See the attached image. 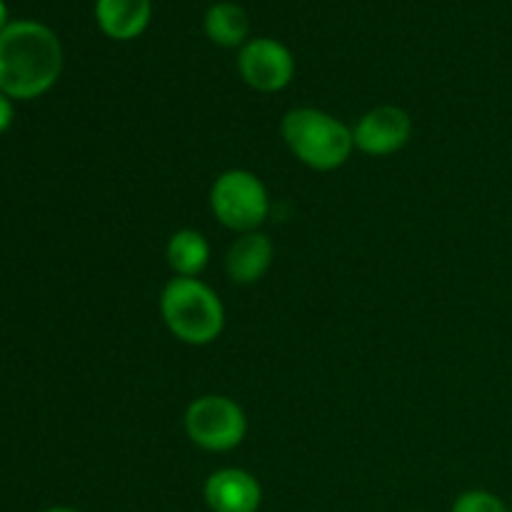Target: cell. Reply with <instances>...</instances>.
<instances>
[{
	"label": "cell",
	"mask_w": 512,
	"mask_h": 512,
	"mask_svg": "<svg viewBox=\"0 0 512 512\" xmlns=\"http://www.w3.org/2000/svg\"><path fill=\"white\" fill-rule=\"evenodd\" d=\"M210 243L200 230H175L165 245V260L178 278H200L210 265Z\"/></svg>",
	"instance_id": "cell-11"
},
{
	"label": "cell",
	"mask_w": 512,
	"mask_h": 512,
	"mask_svg": "<svg viewBox=\"0 0 512 512\" xmlns=\"http://www.w3.org/2000/svg\"><path fill=\"white\" fill-rule=\"evenodd\" d=\"M210 210L223 228L233 233H253L270 215V195L263 180L245 168L223 170L208 193Z\"/></svg>",
	"instance_id": "cell-4"
},
{
	"label": "cell",
	"mask_w": 512,
	"mask_h": 512,
	"mask_svg": "<svg viewBox=\"0 0 512 512\" xmlns=\"http://www.w3.org/2000/svg\"><path fill=\"white\" fill-rule=\"evenodd\" d=\"M205 35L218 48H243L250 35V18L238 3H213L203 18Z\"/></svg>",
	"instance_id": "cell-12"
},
{
	"label": "cell",
	"mask_w": 512,
	"mask_h": 512,
	"mask_svg": "<svg viewBox=\"0 0 512 512\" xmlns=\"http://www.w3.org/2000/svg\"><path fill=\"white\" fill-rule=\"evenodd\" d=\"M238 73L245 85L258 93H280L295 78V58L285 43L275 38H250L238 50Z\"/></svg>",
	"instance_id": "cell-6"
},
{
	"label": "cell",
	"mask_w": 512,
	"mask_h": 512,
	"mask_svg": "<svg viewBox=\"0 0 512 512\" xmlns=\"http://www.w3.org/2000/svg\"><path fill=\"white\" fill-rule=\"evenodd\" d=\"M160 315L178 343L213 345L225 330V305L200 278H170L160 293Z\"/></svg>",
	"instance_id": "cell-3"
},
{
	"label": "cell",
	"mask_w": 512,
	"mask_h": 512,
	"mask_svg": "<svg viewBox=\"0 0 512 512\" xmlns=\"http://www.w3.org/2000/svg\"><path fill=\"white\" fill-rule=\"evenodd\" d=\"M150 15H153L150 0H95L98 28L118 43L140 38L150 25Z\"/></svg>",
	"instance_id": "cell-10"
},
{
	"label": "cell",
	"mask_w": 512,
	"mask_h": 512,
	"mask_svg": "<svg viewBox=\"0 0 512 512\" xmlns=\"http://www.w3.org/2000/svg\"><path fill=\"white\" fill-rule=\"evenodd\" d=\"M450 512H510L503 498L490 490H465L458 495Z\"/></svg>",
	"instance_id": "cell-13"
},
{
	"label": "cell",
	"mask_w": 512,
	"mask_h": 512,
	"mask_svg": "<svg viewBox=\"0 0 512 512\" xmlns=\"http://www.w3.org/2000/svg\"><path fill=\"white\" fill-rule=\"evenodd\" d=\"M280 135L293 158L318 173L343 168L355 153L353 128L320 108H290L280 120Z\"/></svg>",
	"instance_id": "cell-2"
},
{
	"label": "cell",
	"mask_w": 512,
	"mask_h": 512,
	"mask_svg": "<svg viewBox=\"0 0 512 512\" xmlns=\"http://www.w3.org/2000/svg\"><path fill=\"white\" fill-rule=\"evenodd\" d=\"M63 45L38 20H10L0 33V93L13 103L43 98L63 73Z\"/></svg>",
	"instance_id": "cell-1"
},
{
	"label": "cell",
	"mask_w": 512,
	"mask_h": 512,
	"mask_svg": "<svg viewBox=\"0 0 512 512\" xmlns=\"http://www.w3.org/2000/svg\"><path fill=\"white\" fill-rule=\"evenodd\" d=\"M275 260V243L263 230L243 233L225 253V273L235 285H255L270 273Z\"/></svg>",
	"instance_id": "cell-9"
},
{
	"label": "cell",
	"mask_w": 512,
	"mask_h": 512,
	"mask_svg": "<svg viewBox=\"0 0 512 512\" xmlns=\"http://www.w3.org/2000/svg\"><path fill=\"white\" fill-rule=\"evenodd\" d=\"M183 428L190 443L205 453H230L248 435V415L238 400L208 393L185 408Z\"/></svg>",
	"instance_id": "cell-5"
},
{
	"label": "cell",
	"mask_w": 512,
	"mask_h": 512,
	"mask_svg": "<svg viewBox=\"0 0 512 512\" xmlns=\"http://www.w3.org/2000/svg\"><path fill=\"white\" fill-rule=\"evenodd\" d=\"M8 5H5V0H0V33H3L5 28H8Z\"/></svg>",
	"instance_id": "cell-15"
},
{
	"label": "cell",
	"mask_w": 512,
	"mask_h": 512,
	"mask_svg": "<svg viewBox=\"0 0 512 512\" xmlns=\"http://www.w3.org/2000/svg\"><path fill=\"white\" fill-rule=\"evenodd\" d=\"M15 118V103L5 93H0V135L10 130Z\"/></svg>",
	"instance_id": "cell-14"
},
{
	"label": "cell",
	"mask_w": 512,
	"mask_h": 512,
	"mask_svg": "<svg viewBox=\"0 0 512 512\" xmlns=\"http://www.w3.org/2000/svg\"><path fill=\"white\" fill-rule=\"evenodd\" d=\"M43 512H80V510L65 508V505H55V508H48V510H43Z\"/></svg>",
	"instance_id": "cell-16"
},
{
	"label": "cell",
	"mask_w": 512,
	"mask_h": 512,
	"mask_svg": "<svg viewBox=\"0 0 512 512\" xmlns=\"http://www.w3.org/2000/svg\"><path fill=\"white\" fill-rule=\"evenodd\" d=\"M203 500L210 512H258L263 485L250 470L220 468L205 478Z\"/></svg>",
	"instance_id": "cell-8"
},
{
	"label": "cell",
	"mask_w": 512,
	"mask_h": 512,
	"mask_svg": "<svg viewBox=\"0 0 512 512\" xmlns=\"http://www.w3.org/2000/svg\"><path fill=\"white\" fill-rule=\"evenodd\" d=\"M413 138V118L398 105L370 108L353 125L355 150L370 158H388L400 153Z\"/></svg>",
	"instance_id": "cell-7"
}]
</instances>
